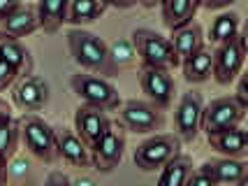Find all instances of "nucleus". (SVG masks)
<instances>
[{
	"instance_id": "f257e3e1",
	"label": "nucleus",
	"mask_w": 248,
	"mask_h": 186,
	"mask_svg": "<svg viewBox=\"0 0 248 186\" xmlns=\"http://www.w3.org/2000/svg\"><path fill=\"white\" fill-rule=\"evenodd\" d=\"M67 49L72 61L84 72L107 75V42L100 35L84 28H72L67 31Z\"/></svg>"
},
{
	"instance_id": "f03ea898",
	"label": "nucleus",
	"mask_w": 248,
	"mask_h": 186,
	"mask_svg": "<svg viewBox=\"0 0 248 186\" xmlns=\"http://www.w3.org/2000/svg\"><path fill=\"white\" fill-rule=\"evenodd\" d=\"M70 88L75 96L81 100V105H91L97 110L114 112L121 107L119 88L114 86L109 79L97 77L93 72H75L70 77Z\"/></svg>"
},
{
	"instance_id": "7ed1b4c3",
	"label": "nucleus",
	"mask_w": 248,
	"mask_h": 186,
	"mask_svg": "<svg viewBox=\"0 0 248 186\" xmlns=\"http://www.w3.org/2000/svg\"><path fill=\"white\" fill-rule=\"evenodd\" d=\"M130 42L140 56L141 66L167 68V70H174V68L181 66L179 56L174 54L172 44H170V37L155 33L151 28H135L130 35Z\"/></svg>"
},
{
	"instance_id": "20e7f679",
	"label": "nucleus",
	"mask_w": 248,
	"mask_h": 186,
	"mask_svg": "<svg viewBox=\"0 0 248 186\" xmlns=\"http://www.w3.org/2000/svg\"><path fill=\"white\" fill-rule=\"evenodd\" d=\"M19 131L26 149L42 163H54L56 158V128L37 114H23L19 119Z\"/></svg>"
},
{
	"instance_id": "39448f33",
	"label": "nucleus",
	"mask_w": 248,
	"mask_h": 186,
	"mask_svg": "<svg viewBox=\"0 0 248 186\" xmlns=\"http://www.w3.org/2000/svg\"><path fill=\"white\" fill-rule=\"evenodd\" d=\"M176 153H181V140L174 133H155L135 149L132 161L140 170L153 172L160 170L165 163H170Z\"/></svg>"
},
{
	"instance_id": "423d86ee",
	"label": "nucleus",
	"mask_w": 248,
	"mask_h": 186,
	"mask_svg": "<svg viewBox=\"0 0 248 186\" xmlns=\"http://www.w3.org/2000/svg\"><path fill=\"white\" fill-rule=\"evenodd\" d=\"M244 61H246V33L241 31L230 42L214 47V70H211V77L216 79L218 84H223V86L232 84L241 75Z\"/></svg>"
},
{
	"instance_id": "0eeeda50",
	"label": "nucleus",
	"mask_w": 248,
	"mask_h": 186,
	"mask_svg": "<svg viewBox=\"0 0 248 186\" xmlns=\"http://www.w3.org/2000/svg\"><path fill=\"white\" fill-rule=\"evenodd\" d=\"M91 152V165L100 172L116 170L125 153V131L121 123H111L107 131L88 147Z\"/></svg>"
},
{
	"instance_id": "6e6552de",
	"label": "nucleus",
	"mask_w": 248,
	"mask_h": 186,
	"mask_svg": "<svg viewBox=\"0 0 248 186\" xmlns=\"http://www.w3.org/2000/svg\"><path fill=\"white\" fill-rule=\"evenodd\" d=\"M119 123L130 133H155L165 123V110L149 100H125L121 102Z\"/></svg>"
},
{
	"instance_id": "1a4fd4ad",
	"label": "nucleus",
	"mask_w": 248,
	"mask_h": 186,
	"mask_svg": "<svg viewBox=\"0 0 248 186\" xmlns=\"http://www.w3.org/2000/svg\"><path fill=\"white\" fill-rule=\"evenodd\" d=\"M202 112H204V100L197 91H186L176 112H174V135L181 142H193L202 131Z\"/></svg>"
},
{
	"instance_id": "9d476101",
	"label": "nucleus",
	"mask_w": 248,
	"mask_h": 186,
	"mask_svg": "<svg viewBox=\"0 0 248 186\" xmlns=\"http://www.w3.org/2000/svg\"><path fill=\"white\" fill-rule=\"evenodd\" d=\"M140 86L141 93L146 96L149 102L158 105L160 110H167L174 100V77L172 70L167 68H153V66H141L140 68Z\"/></svg>"
},
{
	"instance_id": "9b49d317",
	"label": "nucleus",
	"mask_w": 248,
	"mask_h": 186,
	"mask_svg": "<svg viewBox=\"0 0 248 186\" xmlns=\"http://www.w3.org/2000/svg\"><path fill=\"white\" fill-rule=\"evenodd\" d=\"M244 117H246V110L232 96L216 98V100H211L209 105H204V112H202V131L206 135H211V133L225 131V128H232V126H241Z\"/></svg>"
},
{
	"instance_id": "f8f14e48",
	"label": "nucleus",
	"mask_w": 248,
	"mask_h": 186,
	"mask_svg": "<svg viewBox=\"0 0 248 186\" xmlns=\"http://www.w3.org/2000/svg\"><path fill=\"white\" fill-rule=\"evenodd\" d=\"M12 100L23 112L42 110L49 102V84L37 75L21 77V79H16V86L12 91Z\"/></svg>"
},
{
	"instance_id": "ddd939ff",
	"label": "nucleus",
	"mask_w": 248,
	"mask_h": 186,
	"mask_svg": "<svg viewBox=\"0 0 248 186\" xmlns=\"http://www.w3.org/2000/svg\"><path fill=\"white\" fill-rule=\"evenodd\" d=\"M56 156L63 158L72 168H88L91 165V152L88 144L70 128H56Z\"/></svg>"
},
{
	"instance_id": "4468645a",
	"label": "nucleus",
	"mask_w": 248,
	"mask_h": 186,
	"mask_svg": "<svg viewBox=\"0 0 248 186\" xmlns=\"http://www.w3.org/2000/svg\"><path fill=\"white\" fill-rule=\"evenodd\" d=\"M111 126V119L105 110H97L91 105H79L75 110V133L91 147L102 133Z\"/></svg>"
},
{
	"instance_id": "2eb2a0df",
	"label": "nucleus",
	"mask_w": 248,
	"mask_h": 186,
	"mask_svg": "<svg viewBox=\"0 0 248 186\" xmlns=\"http://www.w3.org/2000/svg\"><path fill=\"white\" fill-rule=\"evenodd\" d=\"M35 31H40V21H37V7L31 2H21L5 19H0V33L16 37V40L32 35Z\"/></svg>"
},
{
	"instance_id": "dca6fc26",
	"label": "nucleus",
	"mask_w": 248,
	"mask_h": 186,
	"mask_svg": "<svg viewBox=\"0 0 248 186\" xmlns=\"http://www.w3.org/2000/svg\"><path fill=\"white\" fill-rule=\"evenodd\" d=\"M204 175H209L218 186L220 184H230L234 186L237 182H241L244 177H248V163L244 158H227V156H220V158H214V161H206L202 168Z\"/></svg>"
},
{
	"instance_id": "f3484780",
	"label": "nucleus",
	"mask_w": 248,
	"mask_h": 186,
	"mask_svg": "<svg viewBox=\"0 0 248 186\" xmlns=\"http://www.w3.org/2000/svg\"><path fill=\"white\" fill-rule=\"evenodd\" d=\"M206 140L220 156H227V158H244L248 153V133L241 126L211 133L206 135Z\"/></svg>"
},
{
	"instance_id": "a211bd4d",
	"label": "nucleus",
	"mask_w": 248,
	"mask_h": 186,
	"mask_svg": "<svg viewBox=\"0 0 248 186\" xmlns=\"http://www.w3.org/2000/svg\"><path fill=\"white\" fill-rule=\"evenodd\" d=\"M0 61H5L7 66L14 68L19 72V77L32 75V68H35L31 49L21 40L10 37V35H2V33H0Z\"/></svg>"
},
{
	"instance_id": "6ab92c4d",
	"label": "nucleus",
	"mask_w": 248,
	"mask_h": 186,
	"mask_svg": "<svg viewBox=\"0 0 248 186\" xmlns=\"http://www.w3.org/2000/svg\"><path fill=\"white\" fill-rule=\"evenodd\" d=\"M170 44H172L174 54L179 56V61H186L190 54H195L200 47H204V31H202V26L200 23H186L181 28H176L172 31L170 35Z\"/></svg>"
},
{
	"instance_id": "aec40b11",
	"label": "nucleus",
	"mask_w": 248,
	"mask_h": 186,
	"mask_svg": "<svg viewBox=\"0 0 248 186\" xmlns=\"http://www.w3.org/2000/svg\"><path fill=\"white\" fill-rule=\"evenodd\" d=\"M181 68H184V77L188 84H202L211 77V70H214V47H200L195 54H190L186 61H181Z\"/></svg>"
},
{
	"instance_id": "412c9836",
	"label": "nucleus",
	"mask_w": 248,
	"mask_h": 186,
	"mask_svg": "<svg viewBox=\"0 0 248 186\" xmlns=\"http://www.w3.org/2000/svg\"><path fill=\"white\" fill-rule=\"evenodd\" d=\"M67 5L70 0H37V21L40 31L54 35L67 23Z\"/></svg>"
},
{
	"instance_id": "4be33fe9",
	"label": "nucleus",
	"mask_w": 248,
	"mask_h": 186,
	"mask_svg": "<svg viewBox=\"0 0 248 186\" xmlns=\"http://www.w3.org/2000/svg\"><path fill=\"white\" fill-rule=\"evenodd\" d=\"M162 23L176 31L186 23H190L195 19V14L200 10V0H162Z\"/></svg>"
},
{
	"instance_id": "5701e85b",
	"label": "nucleus",
	"mask_w": 248,
	"mask_h": 186,
	"mask_svg": "<svg viewBox=\"0 0 248 186\" xmlns=\"http://www.w3.org/2000/svg\"><path fill=\"white\" fill-rule=\"evenodd\" d=\"M237 33H241V17L237 12H223L214 19L206 40H209V47H218V44L230 42Z\"/></svg>"
},
{
	"instance_id": "b1692460",
	"label": "nucleus",
	"mask_w": 248,
	"mask_h": 186,
	"mask_svg": "<svg viewBox=\"0 0 248 186\" xmlns=\"http://www.w3.org/2000/svg\"><path fill=\"white\" fill-rule=\"evenodd\" d=\"M160 179H158V186H186L190 172L195 170L193 158L186 156V153H176L170 163H165L160 168Z\"/></svg>"
},
{
	"instance_id": "393cba45",
	"label": "nucleus",
	"mask_w": 248,
	"mask_h": 186,
	"mask_svg": "<svg viewBox=\"0 0 248 186\" xmlns=\"http://www.w3.org/2000/svg\"><path fill=\"white\" fill-rule=\"evenodd\" d=\"M107 12V5L102 0H70L67 5V23L81 28L84 23L97 21Z\"/></svg>"
},
{
	"instance_id": "a878e982",
	"label": "nucleus",
	"mask_w": 248,
	"mask_h": 186,
	"mask_svg": "<svg viewBox=\"0 0 248 186\" xmlns=\"http://www.w3.org/2000/svg\"><path fill=\"white\" fill-rule=\"evenodd\" d=\"M137 66V51L130 40H116L107 44V75Z\"/></svg>"
},
{
	"instance_id": "bb28decb",
	"label": "nucleus",
	"mask_w": 248,
	"mask_h": 186,
	"mask_svg": "<svg viewBox=\"0 0 248 186\" xmlns=\"http://www.w3.org/2000/svg\"><path fill=\"white\" fill-rule=\"evenodd\" d=\"M21 131H19V119H5L0 123V158L10 161L19 149Z\"/></svg>"
},
{
	"instance_id": "cd10ccee",
	"label": "nucleus",
	"mask_w": 248,
	"mask_h": 186,
	"mask_svg": "<svg viewBox=\"0 0 248 186\" xmlns=\"http://www.w3.org/2000/svg\"><path fill=\"white\" fill-rule=\"evenodd\" d=\"M16 79H21V77H19V72H16L12 66H7L5 61H0V91L10 88Z\"/></svg>"
},
{
	"instance_id": "c85d7f7f",
	"label": "nucleus",
	"mask_w": 248,
	"mask_h": 186,
	"mask_svg": "<svg viewBox=\"0 0 248 186\" xmlns=\"http://www.w3.org/2000/svg\"><path fill=\"white\" fill-rule=\"evenodd\" d=\"M186 186H218V184L209 175H204L202 170H193L190 177H188V182H186Z\"/></svg>"
},
{
	"instance_id": "c756f323",
	"label": "nucleus",
	"mask_w": 248,
	"mask_h": 186,
	"mask_svg": "<svg viewBox=\"0 0 248 186\" xmlns=\"http://www.w3.org/2000/svg\"><path fill=\"white\" fill-rule=\"evenodd\" d=\"M232 98L237 100L239 105L248 110V93H246V75H239V82H237V93L232 96Z\"/></svg>"
},
{
	"instance_id": "7c9ffc66",
	"label": "nucleus",
	"mask_w": 248,
	"mask_h": 186,
	"mask_svg": "<svg viewBox=\"0 0 248 186\" xmlns=\"http://www.w3.org/2000/svg\"><path fill=\"white\" fill-rule=\"evenodd\" d=\"M44 186H72V182H70V177L63 175V172H58V170H54L51 175L46 177V184Z\"/></svg>"
},
{
	"instance_id": "2f4dec72",
	"label": "nucleus",
	"mask_w": 248,
	"mask_h": 186,
	"mask_svg": "<svg viewBox=\"0 0 248 186\" xmlns=\"http://www.w3.org/2000/svg\"><path fill=\"white\" fill-rule=\"evenodd\" d=\"M237 0H200V7H206V10H225L230 5H234Z\"/></svg>"
},
{
	"instance_id": "473e14b6",
	"label": "nucleus",
	"mask_w": 248,
	"mask_h": 186,
	"mask_svg": "<svg viewBox=\"0 0 248 186\" xmlns=\"http://www.w3.org/2000/svg\"><path fill=\"white\" fill-rule=\"evenodd\" d=\"M23 0H0V19H5L10 12H14Z\"/></svg>"
},
{
	"instance_id": "72a5a7b5",
	"label": "nucleus",
	"mask_w": 248,
	"mask_h": 186,
	"mask_svg": "<svg viewBox=\"0 0 248 186\" xmlns=\"http://www.w3.org/2000/svg\"><path fill=\"white\" fill-rule=\"evenodd\" d=\"M107 7H119V10H128V7H135L137 0H102Z\"/></svg>"
},
{
	"instance_id": "f704fd0d",
	"label": "nucleus",
	"mask_w": 248,
	"mask_h": 186,
	"mask_svg": "<svg viewBox=\"0 0 248 186\" xmlns=\"http://www.w3.org/2000/svg\"><path fill=\"white\" fill-rule=\"evenodd\" d=\"M12 117V112H10V105H7V100H2L0 98V123L5 119H10Z\"/></svg>"
},
{
	"instance_id": "c9c22d12",
	"label": "nucleus",
	"mask_w": 248,
	"mask_h": 186,
	"mask_svg": "<svg viewBox=\"0 0 248 186\" xmlns=\"http://www.w3.org/2000/svg\"><path fill=\"white\" fill-rule=\"evenodd\" d=\"M0 186H7V161L0 158Z\"/></svg>"
},
{
	"instance_id": "e433bc0d",
	"label": "nucleus",
	"mask_w": 248,
	"mask_h": 186,
	"mask_svg": "<svg viewBox=\"0 0 248 186\" xmlns=\"http://www.w3.org/2000/svg\"><path fill=\"white\" fill-rule=\"evenodd\" d=\"M140 5H144V7H155V5H160L162 0H137Z\"/></svg>"
},
{
	"instance_id": "4c0bfd02",
	"label": "nucleus",
	"mask_w": 248,
	"mask_h": 186,
	"mask_svg": "<svg viewBox=\"0 0 248 186\" xmlns=\"http://www.w3.org/2000/svg\"><path fill=\"white\" fill-rule=\"evenodd\" d=\"M234 186H248V177H244V179H241V182H237Z\"/></svg>"
}]
</instances>
